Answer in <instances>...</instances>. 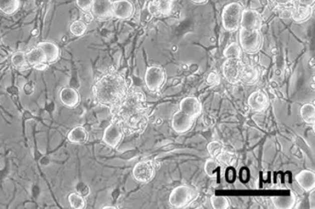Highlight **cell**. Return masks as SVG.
<instances>
[{"mask_svg": "<svg viewBox=\"0 0 315 209\" xmlns=\"http://www.w3.org/2000/svg\"><path fill=\"white\" fill-rule=\"evenodd\" d=\"M111 122L122 126L125 136L141 134L148 126V108L142 92L132 88L119 104L109 108Z\"/></svg>", "mask_w": 315, "mask_h": 209, "instance_id": "1", "label": "cell"}, {"mask_svg": "<svg viewBox=\"0 0 315 209\" xmlns=\"http://www.w3.org/2000/svg\"><path fill=\"white\" fill-rule=\"evenodd\" d=\"M131 87L130 79L111 67L95 82L93 97L97 104L111 108L124 98Z\"/></svg>", "mask_w": 315, "mask_h": 209, "instance_id": "2", "label": "cell"}, {"mask_svg": "<svg viewBox=\"0 0 315 209\" xmlns=\"http://www.w3.org/2000/svg\"><path fill=\"white\" fill-rule=\"evenodd\" d=\"M239 40L242 51L247 54H256L263 46V36L260 30L239 28Z\"/></svg>", "mask_w": 315, "mask_h": 209, "instance_id": "3", "label": "cell"}, {"mask_svg": "<svg viewBox=\"0 0 315 209\" xmlns=\"http://www.w3.org/2000/svg\"><path fill=\"white\" fill-rule=\"evenodd\" d=\"M199 197V192L189 185L176 187L169 196V203L175 208H185Z\"/></svg>", "mask_w": 315, "mask_h": 209, "instance_id": "4", "label": "cell"}, {"mask_svg": "<svg viewBox=\"0 0 315 209\" xmlns=\"http://www.w3.org/2000/svg\"><path fill=\"white\" fill-rule=\"evenodd\" d=\"M243 8L239 3H231L223 9L221 19L224 30L228 32L237 31L240 28Z\"/></svg>", "mask_w": 315, "mask_h": 209, "instance_id": "5", "label": "cell"}, {"mask_svg": "<svg viewBox=\"0 0 315 209\" xmlns=\"http://www.w3.org/2000/svg\"><path fill=\"white\" fill-rule=\"evenodd\" d=\"M166 82L165 69L160 66L148 67L145 74V82L147 89L151 93H158L163 88Z\"/></svg>", "mask_w": 315, "mask_h": 209, "instance_id": "6", "label": "cell"}, {"mask_svg": "<svg viewBox=\"0 0 315 209\" xmlns=\"http://www.w3.org/2000/svg\"><path fill=\"white\" fill-rule=\"evenodd\" d=\"M156 169V164L152 160H143L133 167V178L141 183H148L153 179Z\"/></svg>", "mask_w": 315, "mask_h": 209, "instance_id": "7", "label": "cell"}, {"mask_svg": "<svg viewBox=\"0 0 315 209\" xmlns=\"http://www.w3.org/2000/svg\"><path fill=\"white\" fill-rule=\"evenodd\" d=\"M124 130L122 126L116 122H111L104 130L103 141L111 148H116L124 138Z\"/></svg>", "mask_w": 315, "mask_h": 209, "instance_id": "8", "label": "cell"}, {"mask_svg": "<svg viewBox=\"0 0 315 209\" xmlns=\"http://www.w3.org/2000/svg\"><path fill=\"white\" fill-rule=\"evenodd\" d=\"M244 63L242 60H226L223 64V74L229 83L236 85L239 82V75Z\"/></svg>", "mask_w": 315, "mask_h": 209, "instance_id": "9", "label": "cell"}, {"mask_svg": "<svg viewBox=\"0 0 315 209\" xmlns=\"http://www.w3.org/2000/svg\"><path fill=\"white\" fill-rule=\"evenodd\" d=\"M195 119L180 110L173 115L172 127L176 133L183 134L192 129L195 123Z\"/></svg>", "mask_w": 315, "mask_h": 209, "instance_id": "10", "label": "cell"}, {"mask_svg": "<svg viewBox=\"0 0 315 209\" xmlns=\"http://www.w3.org/2000/svg\"><path fill=\"white\" fill-rule=\"evenodd\" d=\"M93 18L98 21H108L113 17L111 0H93L91 9Z\"/></svg>", "mask_w": 315, "mask_h": 209, "instance_id": "11", "label": "cell"}, {"mask_svg": "<svg viewBox=\"0 0 315 209\" xmlns=\"http://www.w3.org/2000/svg\"><path fill=\"white\" fill-rule=\"evenodd\" d=\"M262 26V19L257 11L253 9L243 10L240 28L247 30H260Z\"/></svg>", "mask_w": 315, "mask_h": 209, "instance_id": "12", "label": "cell"}, {"mask_svg": "<svg viewBox=\"0 0 315 209\" xmlns=\"http://www.w3.org/2000/svg\"><path fill=\"white\" fill-rule=\"evenodd\" d=\"M134 6L128 0H117L112 2V15L115 19L129 20L134 14Z\"/></svg>", "mask_w": 315, "mask_h": 209, "instance_id": "13", "label": "cell"}, {"mask_svg": "<svg viewBox=\"0 0 315 209\" xmlns=\"http://www.w3.org/2000/svg\"><path fill=\"white\" fill-rule=\"evenodd\" d=\"M26 56L31 68L36 69L37 71H45L49 67L46 63L45 53L38 46L34 47L26 52Z\"/></svg>", "mask_w": 315, "mask_h": 209, "instance_id": "14", "label": "cell"}, {"mask_svg": "<svg viewBox=\"0 0 315 209\" xmlns=\"http://www.w3.org/2000/svg\"><path fill=\"white\" fill-rule=\"evenodd\" d=\"M175 0H151L148 4V12L154 17H166L172 13Z\"/></svg>", "mask_w": 315, "mask_h": 209, "instance_id": "15", "label": "cell"}, {"mask_svg": "<svg viewBox=\"0 0 315 209\" xmlns=\"http://www.w3.org/2000/svg\"><path fill=\"white\" fill-rule=\"evenodd\" d=\"M180 111H182L194 119H196L197 117L199 116L202 111L201 102L195 96H188L183 99L180 102Z\"/></svg>", "mask_w": 315, "mask_h": 209, "instance_id": "16", "label": "cell"}, {"mask_svg": "<svg viewBox=\"0 0 315 209\" xmlns=\"http://www.w3.org/2000/svg\"><path fill=\"white\" fill-rule=\"evenodd\" d=\"M260 78V71L257 67L249 64H243L239 75V82L247 86L258 83Z\"/></svg>", "mask_w": 315, "mask_h": 209, "instance_id": "17", "label": "cell"}, {"mask_svg": "<svg viewBox=\"0 0 315 209\" xmlns=\"http://www.w3.org/2000/svg\"><path fill=\"white\" fill-rule=\"evenodd\" d=\"M249 107L255 111H263L269 107V98L262 91H256L249 96Z\"/></svg>", "mask_w": 315, "mask_h": 209, "instance_id": "18", "label": "cell"}, {"mask_svg": "<svg viewBox=\"0 0 315 209\" xmlns=\"http://www.w3.org/2000/svg\"><path fill=\"white\" fill-rule=\"evenodd\" d=\"M37 46L41 48L45 53V59H46V63L48 65H52L53 63H56L60 59V48L54 43L42 41V42L38 43Z\"/></svg>", "mask_w": 315, "mask_h": 209, "instance_id": "19", "label": "cell"}, {"mask_svg": "<svg viewBox=\"0 0 315 209\" xmlns=\"http://www.w3.org/2000/svg\"><path fill=\"white\" fill-rule=\"evenodd\" d=\"M60 99L62 104L68 108H76L80 103L79 93L74 88H63L60 91Z\"/></svg>", "mask_w": 315, "mask_h": 209, "instance_id": "20", "label": "cell"}, {"mask_svg": "<svg viewBox=\"0 0 315 209\" xmlns=\"http://www.w3.org/2000/svg\"><path fill=\"white\" fill-rule=\"evenodd\" d=\"M295 180L299 186L306 192H310L314 189L315 174L312 170H301L295 175Z\"/></svg>", "mask_w": 315, "mask_h": 209, "instance_id": "21", "label": "cell"}, {"mask_svg": "<svg viewBox=\"0 0 315 209\" xmlns=\"http://www.w3.org/2000/svg\"><path fill=\"white\" fill-rule=\"evenodd\" d=\"M272 201L276 208L291 209L295 206L296 196L291 191H289L287 195L273 196Z\"/></svg>", "mask_w": 315, "mask_h": 209, "instance_id": "22", "label": "cell"}, {"mask_svg": "<svg viewBox=\"0 0 315 209\" xmlns=\"http://www.w3.org/2000/svg\"><path fill=\"white\" fill-rule=\"evenodd\" d=\"M312 14H313V8L312 7H302L296 5V6L294 7L291 19L295 23L301 24V23L307 22L311 18Z\"/></svg>", "mask_w": 315, "mask_h": 209, "instance_id": "23", "label": "cell"}, {"mask_svg": "<svg viewBox=\"0 0 315 209\" xmlns=\"http://www.w3.org/2000/svg\"><path fill=\"white\" fill-rule=\"evenodd\" d=\"M67 139L70 142L82 144L89 140V134L85 128L82 126H76L69 132Z\"/></svg>", "mask_w": 315, "mask_h": 209, "instance_id": "24", "label": "cell"}, {"mask_svg": "<svg viewBox=\"0 0 315 209\" xmlns=\"http://www.w3.org/2000/svg\"><path fill=\"white\" fill-rule=\"evenodd\" d=\"M12 63L13 67L19 71H27L31 68L26 60V52H15L12 57Z\"/></svg>", "mask_w": 315, "mask_h": 209, "instance_id": "25", "label": "cell"}, {"mask_svg": "<svg viewBox=\"0 0 315 209\" xmlns=\"http://www.w3.org/2000/svg\"><path fill=\"white\" fill-rule=\"evenodd\" d=\"M223 55L226 60H232H232H242L243 51L239 44L233 42L226 47L223 52Z\"/></svg>", "mask_w": 315, "mask_h": 209, "instance_id": "26", "label": "cell"}, {"mask_svg": "<svg viewBox=\"0 0 315 209\" xmlns=\"http://www.w3.org/2000/svg\"><path fill=\"white\" fill-rule=\"evenodd\" d=\"M300 115L306 124L313 126L315 122V108L312 104H305L301 107Z\"/></svg>", "mask_w": 315, "mask_h": 209, "instance_id": "27", "label": "cell"}, {"mask_svg": "<svg viewBox=\"0 0 315 209\" xmlns=\"http://www.w3.org/2000/svg\"><path fill=\"white\" fill-rule=\"evenodd\" d=\"M20 8V0H0V11L7 15H12Z\"/></svg>", "mask_w": 315, "mask_h": 209, "instance_id": "28", "label": "cell"}, {"mask_svg": "<svg viewBox=\"0 0 315 209\" xmlns=\"http://www.w3.org/2000/svg\"><path fill=\"white\" fill-rule=\"evenodd\" d=\"M216 159L220 163V164L226 166V167H231L236 163L237 157L234 152L224 150Z\"/></svg>", "mask_w": 315, "mask_h": 209, "instance_id": "29", "label": "cell"}, {"mask_svg": "<svg viewBox=\"0 0 315 209\" xmlns=\"http://www.w3.org/2000/svg\"><path fill=\"white\" fill-rule=\"evenodd\" d=\"M221 165L217 161V159L211 158V159H208L205 163L204 170L206 174L210 176V178H215L219 170L221 169Z\"/></svg>", "mask_w": 315, "mask_h": 209, "instance_id": "30", "label": "cell"}, {"mask_svg": "<svg viewBox=\"0 0 315 209\" xmlns=\"http://www.w3.org/2000/svg\"><path fill=\"white\" fill-rule=\"evenodd\" d=\"M87 30V24H85L82 19L74 21L70 26V32L75 37H82Z\"/></svg>", "mask_w": 315, "mask_h": 209, "instance_id": "31", "label": "cell"}, {"mask_svg": "<svg viewBox=\"0 0 315 209\" xmlns=\"http://www.w3.org/2000/svg\"><path fill=\"white\" fill-rule=\"evenodd\" d=\"M68 201L73 208L83 209L85 207V199L78 192H71V194H69Z\"/></svg>", "mask_w": 315, "mask_h": 209, "instance_id": "32", "label": "cell"}, {"mask_svg": "<svg viewBox=\"0 0 315 209\" xmlns=\"http://www.w3.org/2000/svg\"><path fill=\"white\" fill-rule=\"evenodd\" d=\"M212 206L215 209H227L230 207V201L226 196H212L210 198Z\"/></svg>", "mask_w": 315, "mask_h": 209, "instance_id": "33", "label": "cell"}, {"mask_svg": "<svg viewBox=\"0 0 315 209\" xmlns=\"http://www.w3.org/2000/svg\"><path fill=\"white\" fill-rule=\"evenodd\" d=\"M207 149L210 156L213 159H217V156L224 151V148L221 142L213 141L208 144Z\"/></svg>", "mask_w": 315, "mask_h": 209, "instance_id": "34", "label": "cell"}, {"mask_svg": "<svg viewBox=\"0 0 315 209\" xmlns=\"http://www.w3.org/2000/svg\"><path fill=\"white\" fill-rule=\"evenodd\" d=\"M221 82V78L219 75L218 73L216 71H211L210 74H208L207 78H206V83L210 86H215V85H219V83Z\"/></svg>", "mask_w": 315, "mask_h": 209, "instance_id": "35", "label": "cell"}, {"mask_svg": "<svg viewBox=\"0 0 315 209\" xmlns=\"http://www.w3.org/2000/svg\"><path fill=\"white\" fill-rule=\"evenodd\" d=\"M77 5L85 13L91 12L93 0H76Z\"/></svg>", "mask_w": 315, "mask_h": 209, "instance_id": "36", "label": "cell"}, {"mask_svg": "<svg viewBox=\"0 0 315 209\" xmlns=\"http://www.w3.org/2000/svg\"><path fill=\"white\" fill-rule=\"evenodd\" d=\"M293 10L294 8H290V7H284L280 10V18L282 19H291L292 16Z\"/></svg>", "mask_w": 315, "mask_h": 209, "instance_id": "37", "label": "cell"}, {"mask_svg": "<svg viewBox=\"0 0 315 209\" xmlns=\"http://www.w3.org/2000/svg\"><path fill=\"white\" fill-rule=\"evenodd\" d=\"M276 5L280 7V8H284V7H288L291 4H294L295 0H273Z\"/></svg>", "mask_w": 315, "mask_h": 209, "instance_id": "38", "label": "cell"}, {"mask_svg": "<svg viewBox=\"0 0 315 209\" xmlns=\"http://www.w3.org/2000/svg\"><path fill=\"white\" fill-rule=\"evenodd\" d=\"M297 5L302 7H313L315 0H295Z\"/></svg>", "mask_w": 315, "mask_h": 209, "instance_id": "39", "label": "cell"}, {"mask_svg": "<svg viewBox=\"0 0 315 209\" xmlns=\"http://www.w3.org/2000/svg\"><path fill=\"white\" fill-rule=\"evenodd\" d=\"M309 207L311 209L315 208V191L314 189L309 192Z\"/></svg>", "mask_w": 315, "mask_h": 209, "instance_id": "40", "label": "cell"}, {"mask_svg": "<svg viewBox=\"0 0 315 209\" xmlns=\"http://www.w3.org/2000/svg\"><path fill=\"white\" fill-rule=\"evenodd\" d=\"M83 19H82L84 23L85 24H89V23H91L92 20L93 19V16L92 15V14H90V12H87V13H85L84 12Z\"/></svg>", "mask_w": 315, "mask_h": 209, "instance_id": "41", "label": "cell"}, {"mask_svg": "<svg viewBox=\"0 0 315 209\" xmlns=\"http://www.w3.org/2000/svg\"><path fill=\"white\" fill-rule=\"evenodd\" d=\"M191 1L193 4H198V5H202L208 2V0H191Z\"/></svg>", "mask_w": 315, "mask_h": 209, "instance_id": "42", "label": "cell"}, {"mask_svg": "<svg viewBox=\"0 0 315 209\" xmlns=\"http://www.w3.org/2000/svg\"><path fill=\"white\" fill-rule=\"evenodd\" d=\"M107 208H115V207H114V206H105V207H104V209Z\"/></svg>", "mask_w": 315, "mask_h": 209, "instance_id": "43", "label": "cell"}]
</instances>
